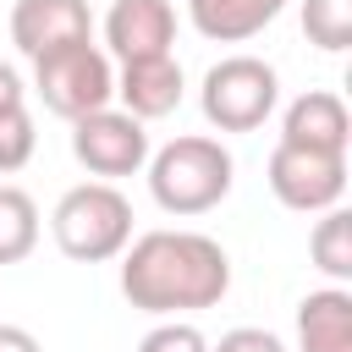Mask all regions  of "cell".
Listing matches in <instances>:
<instances>
[{"mask_svg":"<svg viewBox=\"0 0 352 352\" xmlns=\"http://www.w3.org/2000/svg\"><path fill=\"white\" fill-rule=\"evenodd\" d=\"M270 192L297 214H324L346 198V154H314L275 143L270 154Z\"/></svg>","mask_w":352,"mask_h":352,"instance_id":"cell-7","label":"cell"},{"mask_svg":"<svg viewBox=\"0 0 352 352\" xmlns=\"http://www.w3.org/2000/svg\"><path fill=\"white\" fill-rule=\"evenodd\" d=\"M50 231H55V248L66 258L104 264L132 242V204L116 192V182H82V187L60 192Z\"/></svg>","mask_w":352,"mask_h":352,"instance_id":"cell-3","label":"cell"},{"mask_svg":"<svg viewBox=\"0 0 352 352\" xmlns=\"http://www.w3.org/2000/svg\"><path fill=\"white\" fill-rule=\"evenodd\" d=\"M121 253V297L143 314H192L231 292V258L204 231H143Z\"/></svg>","mask_w":352,"mask_h":352,"instance_id":"cell-1","label":"cell"},{"mask_svg":"<svg viewBox=\"0 0 352 352\" xmlns=\"http://www.w3.org/2000/svg\"><path fill=\"white\" fill-rule=\"evenodd\" d=\"M280 143L292 148H314V154H346L352 143V116L341 104V94L330 88H308L286 104L280 116Z\"/></svg>","mask_w":352,"mask_h":352,"instance_id":"cell-10","label":"cell"},{"mask_svg":"<svg viewBox=\"0 0 352 352\" xmlns=\"http://www.w3.org/2000/svg\"><path fill=\"white\" fill-rule=\"evenodd\" d=\"M138 352H209V341H204V330H198V324L165 319V324H154V330L138 341Z\"/></svg>","mask_w":352,"mask_h":352,"instance_id":"cell-18","label":"cell"},{"mask_svg":"<svg viewBox=\"0 0 352 352\" xmlns=\"http://www.w3.org/2000/svg\"><path fill=\"white\" fill-rule=\"evenodd\" d=\"M104 44L126 60H154V55H170L176 44V11L170 0H116L110 16H104Z\"/></svg>","mask_w":352,"mask_h":352,"instance_id":"cell-9","label":"cell"},{"mask_svg":"<svg viewBox=\"0 0 352 352\" xmlns=\"http://www.w3.org/2000/svg\"><path fill=\"white\" fill-rule=\"evenodd\" d=\"M11 110H28V88H22L16 66L0 60V116H11Z\"/></svg>","mask_w":352,"mask_h":352,"instance_id":"cell-20","label":"cell"},{"mask_svg":"<svg viewBox=\"0 0 352 352\" xmlns=\"http://www.w3.org/2000/svg\"><path fill=\"white\" fill-rule=\"evenodd\" d=\"M182 60L176 55H154V60H126L116 77V94L126 104L132 121H160L182 104Z\"/></svg>","mask_w":352,"mask_h":352,"instance_id":"cell-11","label":"cell"},{"mask_svg":"<svg viewBox=\"0 0 352 352\" xmlns=\"http://www.w3.org/2000/svg\"><path fill=\"white\" fill-rule=\"evenodd\" d=\"M72 154L88 176L116 182V176H138L148 165V126L132 121L126 110H94L82 121H72Z\"/></svg>","mask_w":352,"mask_h":352,"instance_id":"cell-6","label":"cell"},{"mask_svg":"<svg viewBox=\"0 0 352 352\" xmlns=\"http://www.w3.org/2000/svg\"><path fill=\"white\" fill-rule=\"evenodd\" d=\"M0 352H44V346H38L33 330H22V324H0Z\"/></svg>","mask_w":352,"mask_h":352,"instance_id":"cell-21","label":"cell"},{"mask_svg":"<svg viewBox=\"0 0 352 352\" xmlns=\"http://www.w3.org/2000/svg\"><path fill=\"white\" fill-rule=\"evenodd\" d=\"M33 88H38L50 116L82 121V116H94L116 99V72H110L104 50L88 38V44H66L55 55H38L33 60Z\"/></svg>","mask_w":352,"mask_h":352,"instance_id":"cell-5","label":"cell"},{"mask_svg":"<svg viewBox=\"0 0 352 352\" xmlns=\"http://www.w3.org/2000/svg\"><path fill=\"white\" fill-rule=\"evenodd\" d=\"M275 99H280V77L258 55H226V60H214L204 72V88H198L204 121L220 126V132H258L270 121Z\"/></svg>","mask_w":352,"mask_h":352,"instance_id":"cell-4","label":"cell"},{"mask_svg":"<svg viewBox=\"0 0 352 352\" xmlns=\"http://www.w3.org/2000/svg\"><path fill=\"white\" fill-rule=\"evenodd\" d=\"M236 182V160L220 138L187 132L170 138L160 154H148V192L165 214H209Z\"/></svg>","mask_w":352,"mask_h":352,"instance_id":"cell-2","label":"cell"},{"mask_svg":"<svg viewBox=\"0 0 352 352\" xmlns=\"http://www.w3.org/2000/svg\"><path fill=\"white\" fill-rule=\"evenodd\" d=\"M280 11H286V0H187L192 28L214 44H242V38L264 33Z\"/></svg>","mask_w":352,"mask_h":352,"instance_id":"cell-13","label":"cell"},{"mask_svg":"<svg viewBox=\"0 0 352 352\" xmlns=\"http://www.w3.org/2000/svg\"><path fill=\"white\" fill-rule=\"evenodd\" d=\"M308 253H314V264H319L336 286L352 280V214H346L341 204L319 214V226H314V236H308Z\"/></svg>","mask_w":352,"mask_h":352,"instance_id":"cell-15","label":"cell"},{"mask_svg":"<svg viewBox=\"0 0 352 352\" xmlns=\"http://www.w3.org/2000/svg\"><path fill=\"white\" fill-rule=\"evenodd\" d=\"M88 38H94L88 0H16L11 6V44L28 60L55 55L66 44H88Z\"/></svg>","mask_w":352,"mask_h":352,"instance_id":"cell-8","label":"cell"},{"mask_svg":"<svg viewBox=\"0 0 352 352\" xmlns=\"http://www.w3.org/2000/svg\"><path fill=\"white\" fill-rule=\"evenodd\" d=\"M33 248H38V204L22 187L0 182V264H22Z\"/></svg>","mask_w":352,"mask_h":352,"instance_id":"cell-14","label":"cell"},{"mask_svg":"<svg viewBox=\"0 0 352 352\" xmlns=\"http://www.w3.org/2000/svg\"><path fill=\"white\" fill-rule=\"evenodd\" d=\"M209 352H286V346H280V336H275V330L236 324V330H226V336H220V346H209Z\"/></svg>","mask_w":352,"mask_h":352,"instance_id":"cell-19","label":"cell"},{"mask_svg":"<svg viewBox=\"0 0 352 352\" xmlns=\"http://www.w3.org/2000/svg\"><path fill=\"white\" fill-rule=\"evenodd\" d=\"M302 33L330 55L352 50V0H302Z\"/></svg>","mask_w":352,"mask_h":352,"instance_id":"cell-16","label":"cell"},{"mask_svg":"<svg viewBox=\"0 0 352 352\" xmlns=\"http://www.w3.org/2000/svg\"><path fill=\"white\" fill-rule=\"evenodd\" d=\"M33 148H38L33 116H28V110H11V116H0V176L22 170V165L33 160Z\"/></svg>","mask_w":352,"mask_h":352,"instance_id":"cell-17","label":"cell"},{"mask_svg":"<svg viewBox=\"0 0 352 352\" xmlns=\"http://www.w3.org/2000/svg\"><path fill=\"white\" fill-rule=\"evenodd\" d=\"M297 352H352V292L324 286L297 302Z\"/></svg>","mask_w":352,"mask_h":352,"instance_id":"cell-12","label":"cell"}]
</instances>
